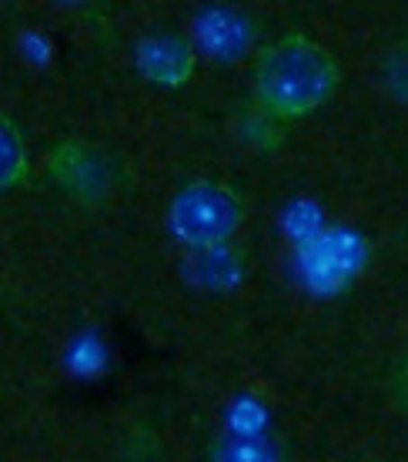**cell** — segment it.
<instances>
[{
	"label": "cell",
	"instance_id": "6da1fadb",
	"mask_svg": "<svg viewBox=\"0 0 408 462\" xmlns=\"http://www.w3.org/2000/svg\"><path fill=\"white\" fill-rule=\"evenodd\" d=\"M341 84L339 58L308 34H281L255 68V94L275 117H304L325 107Z\"/></svg>",
	"mask_w": 408,
	"mask_h": 462
},
{
	"label": "cell",
	"instance_id": "3957f363",
	"mask_svg": "<svg viewBox=\"0 0 408 462\" xmlns=\"http://www.w3.org/2000/svg\"><path fill=\"white\" fill-rule=\"evenodd\" d=\"M138 64L151 81L177 88V84H185L191 78L195 54H191V44H187L185 37L158 34V37H144L138 44Z\"/></svg>",
	"mask_w": 408,
	"mask_h": 462
},
{
	"label": "cell",
	"instance_id": "277c9868",
	"mask_svg": "<svg viewBox=\"0 0 408 462\" xmlns=\"http://www.w3.org/2000/svg\"><path fill=\"white\" fill-rule=\"evenodd\" d=\"M0 185L17 188L27 181L31 174V158H27V138L21 134V127L14 117H4L0 121Z\"/></svg>",
	"mask_w": 408,
	"mask_h": 462
},
{
	"label": "cell",
	"instance_id": "7a4b0ae2",
	"mask_svg": "<svg viewBox=\"0 0 408 462\" xmlns=\"http://www.w3.org/2000/svg\"><path fill=\"white\" fill-rule=\"evenodd\" d=\"M168 221L187 248H222L245 221V198L224 181L198 178L171 198Z\"/></svg>",
	"mask_w": 408,
	"mask_h": 462
}]
</instances>
